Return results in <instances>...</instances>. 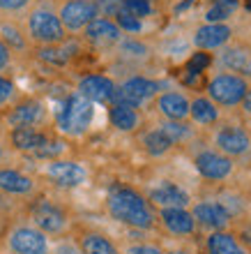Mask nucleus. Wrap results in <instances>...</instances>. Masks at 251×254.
Returning <instances> with one entry per match:
<instances>
[{
    "instance_id": "1",
    "label": "nucleus",
    "mask_w": 251,
    "mask_h": 254,
    "mask_svg": "<svg viewBox=\"0 0 251 254\" xmlns=\"http://www.w3.org/2000/svg\"><path fill=\"white\" fill-rule=\"evenodd\" d=\"M106 210L115 222L125 224L129 229L148 231L154 227V213H152L150 201L139 194L134 188L127 185H113L106 196Z\"/></svg>"
},
{
    "instance_id": "2",
    "label": "nucleus",
    "mask_w": 251,
    "mask_h": 254,
    "mask_svg": "<svg viewBox=\"0 0 251 254\" xmlns=\"http://www.w3.org/2000/svg\"><path fill=\"white\" fill-rule=\"evenodd\" d=\"M95 118V104L83 95L72 93L55 109V127L65 136H83Z\"/></svg>"
},
{
    "instance_id": "3",
    "label": "nucleus",
    "mask_w": 251,
    "mask_h": 254,
    "mask_svg": "<svg viewBox=\"0 0 251 254\" xmlns=\"http://www.w3.org/2000/svg\"><path fill=\"white\" fill-rule=\"evenodd\" d=\"M28 37L40 47H55L67 40V30L60 23L58 14L47 7H40L28 16Z\"/></svg>"
},
{
    "instance_id": "4",
    "label": "nucleus",
    "mask_w": 251,
    "mask_h": 254,
    "mask_svg": "<svg viewBox=\"0 0 251 254\" xmlns=\"http://www.w3.org/2000/svg\"><path fill=\"white\" fill-rule=\"evenodd\" d=\"M30 222H33V227H37L47 236H60L65 234L67 224H69V215L55 201L37 199L30 206Z\"/></svg>"
},
{
    "instance_id": "5",
    "label": "nucleus",
    "mask_w": 251,
    "mask_h": 254,
    "mask_svg": "<svg viewBox=\"0 0 251 254\" xmlns=\"http://www.w3.org/2000/svg\"><path fill=\"white\" fill-rule=\"evenodd\" d=\"M7 248L12 254H51L49 236L33 224H16L7 234Z\"/></svg>"
},
{
    "instance_id": "6",
    "label": "nucleus",
    "mask_w": 251,
    "mask_h": 254,
    "mask_svg": "<svg viewBox=\"0 0 251 254\" xmlns=\"http://www.w3.org/2000/svg\"><path fill=\"white\" fill-rule=\"evenodd\" d=\"M159 90L157 81L148 79V76H132V79L122 81L118 88H115V95H113L111 104H125V107H134L141 109L146 102H150Z\"/></svg>"
},
{
    "instance_id": "7",
    "label": "nucleus",
    "mask_w": 251,
    "mask_h": 254,
    "mask_svg": "<svg viewBox=\"0 0 251 254\" xmlns=\"http://www.w3.org/2000/svg\"><path fill=\"white\" fill-rule=\"evenodd\" d=\"M207 93L212 102L224 104V107H235V104H242L249 88H247V81L238 74H219L210 81Z\"/></svg>"
},
{
    "instance_id": "8",
    "label": "nucleus",
    "mask_w": 251,
    "mask_h": 254,
    "mask_svg": "<svg viewBox=\"0 0 251 254\" xmlns=\"http://www.w3.org/2000/svg\"><path fill=\"white\" fill-rule=\"evenodd\" d=\"M44 176H47L49 181L55 185V188H62V190H74L83 185L88 178V171L83 164L74 160H49L47 167H44Z\"/></svg>"
},
{
    "instance_id": "9",
    "label": "nucleus",
    "mask_w": 251,
    "mask_h": 254,
    "mask_svg": "<svg viewBox=\"0 0 251 254\" xmlns=\"http://www.w3.org/2000/svg\"><path fill=\"white\" fill-rule=\"evenodd\" d=\"M97 16L93 0H65L58 9V19L67 33H81Z\"/></svg>"
},
{
    "instance_id": "10",
    "label": "nucleus",
    "mask_w": 251,
    "mask_h": 254,
    "mask_svg": "<svg viewBox=\"0 0 251 254\" xmlns=\"http://www.w3.org/2000/svg\"><path fill=\"white\" fill-rule=\"evenodd\" d=\"M115 81L106 74H88L79 81L76 93L83 95L86 100H90L93 104H111L113 95H115Z\"/></svg>"
},
{
    "instance_id": "11",
    "label": "nucleus",
    "mask_w": 251,
    "mask_h": 254,
    "mask_svg": "<svg viewBox=\"0 0 251 254\" xmlns=\"http://www.w3.org/2000/svg\"><path fill=\"white\" fill-rule=\"evenodd\" d=\"M5 121L9 127H37L47 121V107L40 100H23L9 109Z\"/></svg>"
},
{
    "instance_id": "12",
    "label": "nucleus",
    "mask_w": 251,
    "mask_h": 254,
    "mask_svg": "<svg viewBox=\"0 0 251 254\" xmlns=\"http://www.w3.org/2000/svg\"><path fill=\"white\" fill-rule=\"evenodd\" d=\"M196 171H199L203 178L207 181H224L228 178L233 171V162L231 157H226L221 153H214V150H203V153L196 155Z\"/></svg>"
},
{
    "instance_id": "13",
    "label": "nucleus",
    "mask_w": 251,
    "mask_h": 254,
    "mask_svg": "<svg viewBox=\"0 0 251 254\" xmlns=\"http://www.w3.org/2000/svg\"><path fill=\"white\" fill-rule=\"evenodd\" d=\"M83 37L95 47H108V44H118L122 42V30L115 26L113 19L106 16H95L86 28H83Z\"/></svg>"
},
{
    "instance_id": "14",
    "label": "nucleus",
    "mask_w": 251,
    "mask_h": 254,
    "mask_svg": "<svg viewBox=\"0 0 251 254\" xmlns=\"http://www.w3.org/2000/svg\"><path fill=\"white\" fill-rule=\"evenodd\" d=\"M192 217L194 222H199L201 227L212 229V231H221L231 222V213L219 201H201V203H196Z\"/></svg>"
},
{
    "instance_id": "15",
    "label": "nucleus",
    "mask_w": 251,
    "mask_h": 254,
    "mask_svg": "<svg viewBox=\"0 0 251 254\" xmlns=\"http://www.w3.org/2000/svg\"><path fill=\"white\" fill-rule=\"evenodd\" d=\"M148 201L159 208H187L189 194L171 181H161L148 192Z\"/></svg>"
},
{
    "instance_id": "16",
    "label": "nucleus",
    "mask_w": 251,
    "mask_h": 254,
    "mask_svg": "<svg viewBox=\"0 0 251 254\" xmlns=\"http://www.w3.org/2000/svg\"><path fill=\"white\" fill-rule=\"evenodd\" d=\"M0 192L9 196H28L35 192V181L19 169L0 167Z\"/></svg>"
},
{
    "instance_id": "17",
    "label": "nucleus",
    "mask_w": 251,
    "mask_h": 254,
    "mask_svg": "<svg viewBox=\"0 0 251 254\" xmlns=\"http://www.w3.org/2000/svg\"><path fill=\"white\" fill-rule=\"evenodd\" d=\"M159 222L173 236H189L194 234V227H196V222H194L192 213L187 208H161Z\"/></svg>"
},
{
    "instance_id": "18",
    "label": "nucleus",
    "mask_w": 251,
    "mask_h": 254,
    "mask_svg": "<svg viewBox=\"0 0 251 254\" xmlns=\"http://www.w3.org/2000/svg\"><path fill=\"white\" fill-rule=\"evenodd\" d=\"M49 141V134L37 127H12L9 129V143L19 153H35Z\"/></svg>"
},
{
    "instance_id": "19",
    "label": "nucleus",
    "mask_w": 251,
    "mask_h": 254,
    "mask_svg": "<svg viewBox=\"0 0 251 254\" xmlns=\"http://www.w3.org/2000/svg\"><path fill=\"white\" fill-rule=\"evenodd\" d=\"M76 248H79L81 254H120L118 245L106 234L95 231V229L81 231L79 238H76Z\"/></svg>"
},
{
    "instance_id": "20",
    "label": "nucleus",
    "mask_w": 251,
    "mask_h": 254,
    "mask_svg": "<svg viewBox=\"0 0 251 254\" xmlns=\"http://www.w3.org/2000/svg\"><path fill=\"white\" fill-rule=\"evenodd\" d=\"M228 40H231V28L226 23H205L194 35V44L199 49H203V51L224 47Z\"/></svg>"
},
{
    "instance_id": "21",
    "label": "nucleus",
    "mask_w": 251,
    "mask_h": 254,
    "mask_svg": "<svg viewBox=\"0 0 251 254\" xmlns=\"http://www.w3.org/2000/svg\"><path fill=\"white\" fill-rule=\"evenodd\" d=\"M157 109L166 121H185L187 116H189V100L182 93L173 90V93L159 95Z\"/></svg>"
},
{
    "instance_id": "22",
    "label": "nucleus",
    "mask_w": 251,
    "mask_h": 254,
    "mask_svg": "<svg viewBox=\"0 0 251 254\" xmlns=\"http://www.w3.org/2000/svg\"><path fill=\"white\" fill-rule=\"evenodd\" d=\"M217 146L226 155H245L249 150L251 141L247 136V132H242L240 127H224L217 134Z\"/></svg>"
},
{
    "instance_id": "23",
    "label": "nucleus",
    "mask_w": 251,
    "mask_h": 254,
    "mask_svg": "<svg viewBox=\"0 0 251 254\" xmlns=\"http://www.w3.org/2000/svg\"><path fill=\"white\" fill-rule=\"evenodd\" d=\"M108 121L118 132H134L139 127V111L134 107H125V104H111L108 109Z\"/></svg>"
},
{
    "instance_id": "24",
    "label": "nucleus",
    "mask_w": 251,
    "mask_h": 254,
    "mask_svg": "<svg viewBox=\"0 0 251 254\" xmlns=\"http://www.w3.org/2000/svg\"><path fill=\"white\" fill-rule=\"evenodd\" d=\"M207 254H247L238 238L226 231H212L207 238Z\"/></svg>"
},
{
    "instance_id": "25",
    "label": "nucleus",
    "mask_w": 251,
    "mask_h": 254,
    "mask_svg": "<svg viewBox=\"0 0 251 254\" xmlns=\"http://www.w3.org/2000/svg\"><path fill=\"white\" fill-rule=\"evenodd\" d=\"M189 116H192L196 123H201V125H212V123L219 118V111L212 100L199 97V100L189 102Z\"/></svg>"
},
{
    "instance_id": "26",
    "label": "nucleus",
    "mask_w": 251,
    "mask_h": 254,
    "mask_svg": "<svg viewBox=\"0 0 251 254\" xmlns=\"http://www.w3.org/2000/svg\"><path fill=\"white\" fill-rule=\"evenodd\" d=\"M143 148H146L152 157H161V155H166L171 150L173 143L168 141V136H166L159 127H154V129L143 134Z\"/></svg>"
},
{
    "instance_id": "27",
    "label": "nucleus",
    "mask_w": 251,
    "mask_h": 254,
    "mask_svg": "<svg viewBox=\"0 0 251 254\" xmlns=\"http://www.w3.org/2000/svg\"><path fill=\"white\" fill-rule=\"evenodd\" d=\"M0 40L5 42L9 51H26L28 47L26 35L16 23H0Z\"/></svg>"
},
{
    "instance_id": "28",
    "label": "nucleus",
    "mask_w": 251,
    "mask_h": 254,
    "mask_svg": "<svg viewBox=\"0 0 251 254\" xmlns=\"http://www.w3.org/2000/svg\"><path fill=\"white\" fill-rule=\"evenodd\" d=\"M238 7L240 0H214L212 7L205 12V19H207V23H224L226 19H231Z\"/></svg>"
},
{
    "instance_id": "29",
    "label": "nucleus",
    "mask_w": 251,
    "mask_h": 254,
    "mask_svg": "<svg viewBox=\"0 0 251 254\" xmlns=\"http://www.w3.org/2000/svg\"><path fill=\"white\" fill-rule=\"evenodd\" d=\"M224 63H226V67H231L233 72H242V74L251 72V54L249 51H242V49H231V51H226Z\"/></svg>"
},
{
    "instance_id": "30",
    "label": "nucleus",
    "mask_w": 251,
    "mask_h": 254,
    "mask_svg": "<svg viewBox=\"0 0 251 254\" xmlns=\"http://www.w3.org/2000/svg\"><path fill=\"white\" fill-rule=\"evenodd\" d=\"M37 58H40L42 63H47V65L65 67L67 61H69V54H67V49L55 44V47H40L37 49Z\"/></svg>"
},
{
    "instance_id": "31",
    "label": "nucleus",
    "mask_w": 251,
    "mask_h": 254,
    "mask_svg": "<svg viewBox=\"0 0 251 254\" xmlns=\"http://www.w3.org/2000/svg\"><path fill=\"white\" fill-rule=\"evenodd\" d=\"M159 129L168 136V141H171L173 146L189 136V127L182 125V121H168V123H164V125H159Z\"/></svg>"
},
{
    "instance_id": "32",
    "label": "nucleus",
    "mask_w": 251,
    "mask_h": 254,
    "mask_svg": "<svg viewBox=\"0 0 251 254\" xmlns=\"http://www.w3.org/2000/svg\"><path fill=\"white\" fill-rule=\"evenodd\" d=\"M120 9L143 21L146 16H150V14H152V2H150V0H122Z\"/></svg>"
},
{
    "instance_id": "33",
    "label": "nucleus",
    "mask_w": 251,
    "mask_h": 254,
    "mask_svg": "<svg viewBox=\"0 0 251 254\" xmlns=\"http://www.w3.org/2000/svg\"><path fill=\"white\" fill-rule=\"evenodd\" d=\"M62 153H65V141L51 139V136H49L47 143H44L42 148H37L33 155L35 157H40V160H58Z\"/></svg>"
},
{
    "instance_id": "34",
    "label": "nucleus",
    "mask_w": 251,
    "mask_h": 254,
    "mask_svg": "<svg viewBox=\"0 0 251 254\" xmlns=\"http://www.w3.org/2000/svg\"><path fill=\"white\" fill-rule=\"evenodd\" d=\"M113 21H115V26H118L122 33H141V30H143V21L132 16V14L122 12V9L113 16Z\"/></svg>"
},
{
    "instance_id": "35",
    "label": "nucleus",
    "mask_w": 251,
    "mask_h": 254,
    "mask_svg": "<svg viewBox=\"0 0 251 254\" xmlns=\"http://www.w3.org/2000/svg\"><path fill=\"white\" fill-rule=\"evenodd\" d=\"M93 5L97 7V16H106V19H113V16L120 12V5H122V0H93Z\"/></svg>"
},
{
    "instance_id": "36",
    "label": "nucleus",
    "mask_w": 251,
    "mask_h": 254,
    "mask_svg": "<svg viewBox=\"0 0 251 254\" xmlns=\"http://www.w3.org/2000/svg\"><path fill=\"white\" fill-rule=\"evenodd\" d=\"M14 95H16V86H14V81L5 74H0V109L7 107L9 102L14 100Z\"/></svg>"
},
{
    "instance_id": "37",
    "label": "nucleus",
    "mask_w": 251,
    "mask_h": 254,
    "mask_svg": "<svg viewBox=\"0 0 251 254\" xmlns=\"http://www.w3.org/2000/svg\"><path fill=\"white\" fill-rule=\"evenodd\" d=\"M212 63V58L207 54H203V51H199V54H194L192 58H189V63H187V69H189V74H201L205 69V67Z\"/></svg>"
},
{
    "instance_id": "38",
    "label": "nucleus",
    "mask_w": 251,
    "mask_h": 254,
    "mask_svg": "<svg viewBox=\"0 0 251 254\" xmlns=\"http://www.w3.org/2000/svg\"><path fill=\"white\" fill-rule=\"evenodd\" d=\"M28 5H30V0H0V12L16 14V12H23Z\"/></svg>"
},
{
    "instance_id": "39",
    "label": "nucleus",
    "mask_w": 251,
    "mask_h": 254,
    "mask_svg": "<svg viewBox=\"0 0 251 254\" xmlns=\"http://www.w3.org/2000/svg\"><path fill=\"white\" fill-rule=\"evenodd\" d=\"M125 254H166L161 248L150 245V243H139V245H129Z\"/></svg>"
},
{
    "instance_id": "40",
    "label": "nucleus",
    "mask_w": 251,
    "mask_h": 254,
    "mask_svg": "<svg viewBox=\"0 0 251 254\" xmlns=\"http://www.w3.org/2000/svg\"><path fill=\"white\" fill-rule=\"evenodd\" d=\"M9 63H12V51L5 47V42L0 40V72H5Z\"/></svg>"
},
{
    "instance_id": "41",
    "label": "nucleus",
    "mask_w": 251,
    "mask_h": 254,
    "mask_svg": "<svg viewBox=\"0 0 251 254\" xmlns=\"http://www.w3.org/2000/svg\"><path fill=\"white\" fill-rule=\"evenodd\" d=\"M53 254H81V252H79V248H76V243L65 241V243H60L58 248L53 250Z\"/></svg>"
},
{
    "instance_id": "42",
    "label": "nucleus",
    "mask_w": 251,
    "mask_h": 254,
    "mask_svg": "<svg viewBox=\"0 0 251 254\" xmlns=\"http://www.w3.org/2000/svg\"><path fill=\"white\" fill-rule=\"evenodd\" d=\"M242 107H245V111L251 116V93L245 95V100H242Z\"/></svg>"
},
{
    "instance_id": "43",
    "label": "nucleus",
    "mask_w": 251,
    "mask_h": 254,
    "mask_svg": "<svg viewBox=\"0 0 251 254\" xmlns=\"http://www.w3.org/2000/svg\"><path fill=\"white\" fill-rule=\"evenodd\" d=\"M242 236H245V243H249V245H251V229H247Z\"/></svg>"
},
{
    "instance_id": "44",
    "label": "nucleus",
    "mask_w": 251,
    "mask_h": 254,
    "mask_svg": "<svg viewBox=\"0 0 251 254\" xmlns=\"http://www.w3.org/2000/svg\"><path fill=\"white\" fill-rule=\"evenodd\" d=\"M168 254H189L187 250H173V252H168Z\"/></svg>"
},
{
    "instance_id": "45",
    "label": "nucleus",
    "mask_w": 251,
    "mask_h": 254,
    "mask_svg": "<svg viewBox=\"0 0 251 254\" xmlns=\"http://www.w3.org/2000/svg\"><path fill=\"white\" fill-rule=\"evenodd\" d=\"M2 160H5V148L0 146V162H2Z\"/></svg>"
},
{
    "instance_id": "46",
    "label": "nucleus",
    "mask_w": 251,
    "mask_h": 254,
    "mask_svg": "<svg viewBox=\"0 0 251 254\" xmlns=\"http://www.w3.org/2000/svg\"><path fill=\"white\" fill-rule=\"evenodd\" d=\"M247 9H251V0H247Z\"/></svg>"
}]
</instances>
